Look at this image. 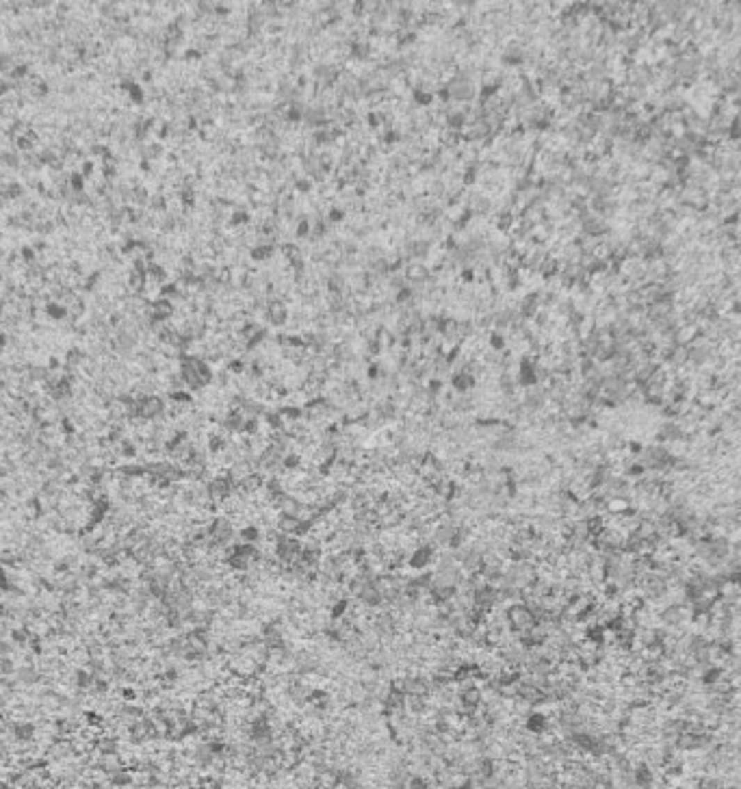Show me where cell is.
I'll return each mask as SVG.
<instances>
[{"instance_id":"7a4b0ae2","label":"cell","mask_w":741,"mask_h":789,"mask_svg":"<svg viewBox=\"0 0 741 789\" xmlns=\"http://www.w3.org/2000/svg\"><path fill=\"white\" fill-rule=\"evenodd\" d=\"M672 592V586L668 584V579L663 577L659 571H651L642 577H637V594L646 600L648 605H661L666 603L668 596Z\"/></svg>"},{"instance_id":"5b68a950","label":"cell","mask_w":741,"mask_h":789,"mask_svg":"<svg viewBox=\"0 0 741 789\" xmlns=\"http://www.w3.org/2000/svg\"><path fill=\"white\" fill-rule=\"evenodd\" d=\"M505 625H507V631L509 633H516L518 637L520 635H525L527 631H531L534 629L536 625H538V620L534 618V614H531V609L523 603V600H516V603H509L507 605V609H505Z\"/></svg>"},{"instance_id":"5bb4252c","label":"cell","mask_w":741,"mask_h":789,"mask_svg":"<svg viewBox=\"0 0 741 789\" xmlns=\"http://www.w3.org/2000/svg\"><path fill=\"white\" fill-rule=\"evenodd\" d=\"M735 616H737V620H741V600L737 603V607H735Z\"/></svg>"},{"instance_id":"7c38bea8","label":"cell","mask_w":741,"mask_h":789,"mask_svg":"<svg viewBox=\"0 0 741 789\" xmlns=\"http://www.w3.org/2000/svg\"><path fill=\"white\" fill-rule=\"evenodd\" d=\"M408 278H410V280H423V278H425V269H423V267H410Z\"/></svg>"},{"instance_id":"6da1fadb","label":"cell","mask_w":741,"mask_h":789,"mask_svg":"<svg viewBox=\"0 0 741 789\" xmlns=\"http://www.w3.org/2000/svg\"><path fill=\"white\" fill-rule=\"evenodd\" d=\"M733 553V542L728 536H719V534H702L694 544H692V555L702 564L705 568L719 571L724 566V561Z\"/></svg>"},{"instance_id":"9c48e42d","label":"cell","mask_w":741,"mask_h":789,"mask_svg":"<svg viewBox=\"0 0 741 789\" xmlns=\"http://www.w3.org/2000/svg\"><path fill=\"white\" fill-rule=\"evenodd\" d=\"M237 536H239V542H247V544H258L260 540H262V536H264V532L258 527V525H254V523H247V525H243V527L237 532Z\"/></svg>"},{"instance_id":"3957f363","label":"cell","mask_w":741,"mask_h":789,"mask_svg":"<svg viewBox=\"0 0 741 789\" xmlns=\"http://www.w3.org/2000/svg\"><path fill=\"white\" fill-rule=\"evenodd\" d=\"M657 620H659V627H663L666 631H676L680 633L683 627H687L692 623V612L687 607L685 600H670V603L663 605L659 612H657Z\"/></svg>"},{"instance_id":"52a82bcc","label":"cell","mask_w":741,"mask_h":789,"mask_svg":"<svg viewBox=\"0 0 741 789\" xmlns=\"http://www.w3.org/2000/svg\"><path fill=\"white\" fill-rule=\"evenodd\" d=\"M550 726H553V722H550V718L546 716V713H542V711H531V713H527V718H525V731L531 733V735L540 738V735H544V733H546Z\"/></svg>"},{"instance_id":"277c9868","label":"cell","mask_w":741,"mask_h":789,"mask_svg":"<svg viewBox=\"0 0 741 789\" xmlns=\"http://www.w3.org/2000/svg\"><path fill=\"white\" fill-rule=\"evenodd\" d=\"M273 559L282 566H293L295 561H299L301 551H303V540L291 534H276L273 538Z\"/></svg>"},{"instance_id":"8992f818","label":"cell","mask_w":741,"mask_h":789,"mask_svg":"<svg viewBox=\"0 0 741 789\" xmlns=\"http://www.w3.org/2000/svg\"><path fill=\"white\" fill-rule=\"evenodd\" d=\"M433 561H436V547L431 542H423V544H419V547H414L412 553H408V566L412 571L423 573L431 566Z\"/></svg>"},{"instance_id":"30bf717a","label":"cell","mask_w":741,"mask_h":789,"mask_svg":"<svg viewBox=\"0 0 741 789\" xmlns=\"http://www.w3.org/2000/svg\"><path fill=\"white\" fill-rule=\"evenodd\" d=\"M267 317L271 319V324H284V319H287V308H284L282 304H278V302H273V304H269L267 306Z\"/></svg>"},{"instance_id":"4fadbf2b","label":"cell","mask_w":741,"mask_h":789,"mask_svg":"<svg viewBox=\"0 0 741 789\" xmlns=\"http://www.w3.org/2000/svg\"><path fill=\"white\" fill-rule=\"evenodd\" d=\"M733 584H735V586H737V588L741 590V571H739V573H737V575L733 577Z\"/></svg>"},{"instance_id":"8fae6325","label":"cell","mask_w":741,"mask_h":789,"mask_svg":"<svg viewBox=\"0 0 741 789\" xmlns=\"http://www.w3.org/2000/svg\"><path fill=\"white\" fill-rule=\"evenodd\" d=\"M408 789H433V787L429 785V781L425 776H412L408 781Z\"/></svg>"},{"instance_id":"ba28073f","label":"cell","mask_w":741,"mask_h":789,"mask_svg":"<svg viewBox=\"0 0 741 789\" xmlns=\"http://www.w3.org/2000/svg\"><path fill=\"white\" fill-rule=\"evenodd\" d=\"M726 679H728V676H726V670H724V666H722V664H713L707 670L700 672V683H702V687H705V690H713L719 683H724Z\"/></svg>"}]
</instances>
